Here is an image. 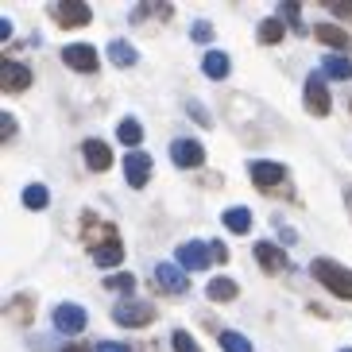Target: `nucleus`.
I'll return each instance as SVG.
<instances>
[{"label": "nucleus", "mask_w": 352, "mask_h": 352, "mask_svg": "<svg viewBox=\"0 0 352 352\" xmlns=\"http://www.w3.org/2000/svg\"><path fill=\"white\" fill-rule=\"evenodd\" d=\"M252 256H256V263L267 271V275H275V271L287 267V252H283L279 244H267V240H259L256 248H252Z\"/></svg>", "instance_id": "14"}, {"label": "nucleus", "mask_w": 352, "mask_h": 352, "mask_svg": "<svg viewBox=\"0 0 352 352\" xmlns=\"http://www.w3.org/2000/svg\"><path fill=\"white\" fill-rule=\"evenodd\" d=\"M116 140L124 147H132V151H140V144H144V124H140L135 116H124V120L116 124Z\"/></svg>", "instance_id": "21"}, {"label": "nucleus", "mask_w": 352, "mask_h": 352, "mask_svg": "<svg viewBox=\"0 0 352 352\" xmlns=\"http://www.w3.org/2000/svg\"><path fill=\"white\" fill-rule=\"evenodd\" d=\"M298 12H302L298 0H294V4H290V0H287V4H279V16H283V20H287L294 32H306V28H302V20H298Z\"/></svg>", "instance_id": "28"}, {"label": "nucleus", "mask_w": 352, "mask_h": 352, "mask_svg": "<svg viewBox=\"0 0 352 352\" xmlns=\"http://www.w3.org/2000/svg\"><path fill=\"white\" fill-rule=\"evenodd\" d=\"M341 352H352V349H341Z\"/></svg>", "instance_id": "38"}, {"label": "nucleus", "mask_w": 352, "mask_h": 352, "mask_svg": "<svg viewBox=\"0 0 352 352\" xmlns=\"http://www.w3.org/2000/svg\"><path fill=\"white\" fill-rule=\"evenodd\" d=\"M217 341H221V349H225V352H256L248 337H244V333H236V329H221Z\"/></svg>", "instance_id": "25"}, {"label": "nucleus", "mask_w": 352, "mask_h": 352, "mask_svg": "<svg viewBox=\"0 0 352 352\" xmlns=\"http://www.w3.org/2000/svg\"><path fill=\"white\" fill-rule=\"evenodd\" d=\"M325 12H333V16H352V4L349 0H325Z\"/></svg>", "instance_id": "32"}, {"label": "nucleus", "mask_w": 352, "mask_h": 352, "mask_svg": "<svg viewBox=\"0 0 352 352\" xmlns=\"http://www.w3.org/2000/svg\"><path fill=\"white\" fill-rule=\"evenodd\" d=\"M283 35H287V23L283 20H263L259 23V43H283Z\"/></svg>", "instance_id": "26"}, {"label": "nucleus", "mask_w": 352, "mask_h": 352, "mask_svg": "<svg viewBox=\"0 0 352 352\" xmlns=\"http://www.w3.org/2000/svg\"><path fill=\"white\" fill-rule=\"evenodd\" d=\"M221 221H225V228L232 236H248L252 232V209H244V206H228L221 213Z\"/></svg>", "instance_id": "16"}, {"label": "nucleus", "mask_w": 352, "mask_h": 352, "mask_svg": "<svg viewBox=\"0 0 352 352\" xmlns=\"http://www.w3.org/2000/svg\"><path fill=\"white\" fill-rule=\"evenodd\" d=\"M16 135H20V124H16V116H12V113H0V140H4V144H12Z\"/></svg>", "instance_id": "29"}, {"label": "nucleus", "mask_w": 352, "mask_h": 352, "mask_svg": "<svg viewBox=\"0 0 352 352\" xmlns=\"http://www.w3.org/2000/svg\"><path fill=\"white\" fill-rule=\"evenodd\" d=\"M175 263L182 271H206V267H213V252L201 240H186V244L175 248Z\"/></svg>", "instance_id": "6"}, {"label": "nucleus", "mask_w": 352, "mask_h": 352, "mask_svg": "<svg viewBox=\"0 0 352 352\" xmlns=\"http://www.w3.org/2000/svg\"><path fill=\"white\" fill-rule=\"evenodd\" d=\"M170 163L182 166V170H194V166L206 163V147H201V140H186V135H178V140H170Z\"/></svg>", "instance_id": "7"}, {"label": "nucleus", "mask_w": 352, "mask_h": 352, "mask_svg": "<svg viewBox=\"0 0 352 352\" xmlns=\"http://www.w3.org/2000/svg\"><path fill=\"white\" fill-rule=\"evenodd\" d=\"M104 290L109 294H128V298H135V275L132 271H116V275H104Z\"/></svg>", "instance_id": "24"}, {"label": "nucleus", "mask_w": 352, "mask_h": 352, "mask_svg": "<svg viewBox=\"0 0 352 352\" xmlns=\"http://www.w3.org/2000/svg\"><path fill=\"white\" fill-rule=\"evenodd\" d=\"M186 109H190V120H197L201 128H209V124H213V116L206 113V104H201V101H190Z\"/></svg>", "instance_id": "30"}, {"label": "nucleus", "mask_w": 352, "mask_h": 352, "mask_svg": "<svg viewBox=\"0 0 352 352\" xmlns=\"http://www.w3.org/2000/svg\"><path fill=\"white\" fill-rule=\"evenodd\" d=\"M236 294H240L236 279H225V275H217V279L206 283V298H209V302H232Z\"/></svg>", "instance_id": "19"}, {"label": "nucleus", "mask_w": 352, "mask_h": 352, "mask_svg": "<svg viewBox=\"0 0 352 352\" xmlns=\"http://www.w3.org/2000/svg\"><path fill=\"white\" fill-rule=\"evenodd\" d=\"M144 16H147V4H135V8H132V16H128V20H132V23H140V20H144Z\"/></svg>", "instance_id": "35"}, {"label": "nucleus", "mask_w": 352, "mask_h": 352, "mask_svg": "<svg viewBox=\"0 0 352 352\" xmlns=\"http://www.w3.org/2000/svg\"><path fill=\"white\" fill-rule=\"evenodd\" d=\"M321 74H325L329 82H349V78H352V63L344 58V54H325V58H321Z\"/></svg>", "instance_id": "18"}, {"label": "nucleus", "mask_w": 352, "mask_h": 352, "mask_svg": "<svg viewBox=\"0 0 352 352\" xmlns=\"http://www.w3.org/2000/svg\"><path fill=\"white\" fill-rule=\"evenodd\" d=\"M310 275L329 290V294H337L341 302H352V267H344V263H337V259H329V256H318L310 263Z\"/></svg>", "instance_id": "1"}, {"label": "nucleus", "mask_w": 352, "mask_h": 352, "mask_svg": "<svg viewBox=\"0 0 352 352\" xmlns=\"http://www.w3.org/2000/svg\"><path fill=\"white\" fill-rule=\"evenodd\" d=\"M94 263L97 267H116V263H120V259H124V248H120V240H104V244H94Z\"/></svg>", "instance_id": "17"}, {"label": "nucleus", "mask_w": 352, "mask_h": 352, "mask_svg": "<svg viewBox=\"0 0 352 352\" xmlns=\"http://www.w3.org/2000/svg\"><path fill=\"white\" fill-rule=\"evenodd\" d=\"M155 283L170 294H190V271H182L178 263H155Z\"/></svg>", "instance_id": "13"}, {"label": "nucleus", "mask_w": 352, "mask_h": 352, "mask_svg": "<svg viewBox=\"0 0 352 352\" xmlns=\"http://www.w3.org/2000/svg\"><path fill=\"white\" fill-rule=\"evenodd\" d=\"M63 352H94V349H85V344H66Z\"/></svg>", "instance_id": "36"}, {"label": "nucleus", "mask_w": 352, "mask_h": 352, "mask_svg": "<svg viewBox=\"0 0 352 352\" xmlns=\"http://www.w3.org/2000/svg\"><path fill=\"white\" fill-rule=\"evenodd\" d=\"M51 325L58 333H66V337H78V333L89 325V314H85V306H78V302H58L51 310Z\"/></svg>", "instance_id": "4"}, {"label": "nucleus", "mask_w": 352, "mask_h": 352, "mask_svg": "<svg viewBox=\"0 0 352 352\" xmlns=\"http://www.w3.org/2000/svg\"><path fill=\"white\" fill-rule=\"evenodd\" d=\"M209 252H213V263H225V259H228V248L221 244V240H213V244H209Z\"/></svg>", "instance_id": "34"}, {"label": "nucleus", "mask_w": 352, "mask_h": 352, "mask_svg": "<svg viewBox=\"0 0 352 352\" xmlns=\"http://www.w3.org/2000/svg\"><path fill=\"white\" fill-rule=\"evenodd\" d=\"M170 344H175V352H201V344H197L186 329H175V333H170Z\"/></svg>", "instance_id": "27"}, {"label": "nucleus", "mask_w": 352, "mask_h": 352, "mask_svg": "<svg viewBox=\"0 0 352 352\" xmlns=\"http://www.w3.org/2000/svg\"><path fill=\"white\" fill-rule=\"evenodd\" d=\"M124 182L132 190H144L151 182V155L147 151H128L124 155Z\"/></svg>", "instance_id": "9"}, {"label": "nucleus", "mask_w": 352, "mask_h": 352, "mask_svg": "<svg viewBox=\"0 0 352 352\" xmlns=\"http://www.w3.org/2000/svg\"><path fill=\"white\" fill-rule=\"evenodd\" d=\"M113 321L116 325H124V329H144L155 321V306L144 298H120L113 306Z\"/></svg>", "instance_id": "2"}, {"label": "nucleus", "mask_w": 352, "mask_h": 352, "mask_svg": "<svg viewBox=\"0 0 352 352\" xmlns=\"http://www.w3.org/2000/svg\"><path fill=\"white\" fill-rule=\"evenodd\" d=\"M302 101H306V113H310V116H329L333 94H329V85H325V74H321V70L306 74V89H302Z\"/></svg>", "instance_id": "3"}, {"label": "nucleus", "mask_w": 352, "mask_h": 352, "mask_svg": "<svg viewBox=\"0 0 352 352\" xmlns=\"http://www.w3.org/2000/svg\"><path fill=\"white\" fill-rule=\"evenodd\" d=\"M109 63L113 66H135L140 63V51H135L128 39H113L109 43Z\"/></svg>", "instance_id": "22"}, {"label": "nucleus", "mask_w": 352, "mask_h": 352, "mask_svg": "<svg viewBox=\"0 0 352 352\" xmlns=\"http://www.w3.org/2000/svg\"><path fill=\"white\" fill-rule=\"evenodd\" d=\"M94 352H132L124 341H101V344H94Z\"/></svg>", "instance_id": "33"}, {"label": "nucleus", "mask_w": 352, "mask_h": 352, "mask_svg": "<svg viewBox=\"0 0 352 352\" xmlns=\"http://www.w3.org/2000/svg\"><path fill=\"white\" fill-rule=\"evenodd\" d=\"M47 12L54 16L58 28H85V23L94 20V8H89V4H78V0H58V4H51Z\"/></svg>", "instance_id": "8"}, {"label": "nucleus", "mask_w": 352, "mask_h": 352, "mask_svg": "<svg viewBox=\"0 0 352 352\" xmlns=\"http://www.w3.org/2000/svg\"><path fill=\"white\" fill-rule=\"evenodd\" d=\"M32 85V70L23 63H12V58H0V89L4 94H23Z\"/></svg>", "instance_id": "11"}, {"label": "nucleus", "mask_w": 352, "mask_h": 352, "mask_svg": "<svg viewBox=\"0 0 352 352\" xmlns=\"http://www.w3.org/2000/svg\"><path fill=\"white\" fill-rule=\"evenodd\" d=\"M248 175H252V182H256L259 190H271V186H279L283 178H287V166L275 163V159H252Z\"/></svg>", "instance_id": "10"}, {"label": "nucleus", "mask_w": 352, "mask_h": 352, "mask_svg": "<svg viewBox=\"0 0 352 352\" xmlns=\"http://www.w3.org/2000/svg\"><path fill=\"white\" fill-rule=\"evenodd\" d=\"M82 155H85V166H89L94 175H104V170L113 166V147L104 144V140H97V135L82 140Z\"/></svg>", "instance_id": "12"}, {"label": "nucleus", "mask_w": 352, "mask_h": 352, "mask_svg": "<svg viewBox=\"0 0 352 352\" xmlns=\"http://www.w3.org/2000/svg\"><path fill=\"white\" fill-rule=\"evenodd\" d=\"M344 206H349V213H352V190H344Z\"/></svg>", "instance_id": "37"}, {"label": "nucleus", "mask_w": 352, "mask_h": 352, "mask_svg": "<svg viewBox=\"0 0 352 352\" xmlns=\"http://www.w3.org/2000/svg\"><path fill=\"white\" fill-rule=\"evenodd\" d=\"M63 63L78 74H97L101 70V54L94 43H66L63 47Z\"/></svg>", "instance_id": "5"}, {"label": "nucleus", "mask_w": 352, "mask_h": 352, "mask_svg": "<svg viewBox=\"0 0 352 352\" xmlns=\"http://www.w3.org/2000/svg\"><path fill=\"white\" fill-rule=\"evenodd\" d=\"M228 70H232V63H228V54H225V51L209 47V51L201 54V74H206L209 82H225Z\"/></svg>", "instance_id": "15"}, {"label": "nucleus", "mask_w": 352, "mask_h": 352, "mask_svg": "<svg viewBox=\"0 0 352 352\" xmlns=\"http://www.w3.org/2000/svg\"><path fill=\"white\" fill-rule=\"evenodd\" d=\"M20 201H23L28 209H32V213H39V209H47V206H51V190L43 186V182H32V186H23Z\"/></svg>", "instance_id": "23"}, {"label": "nucleus", "mask_w": 352, "mask_h": 352, "mask_svg": "<svg viewBox=\"0 0 352 352\" xmlns=\"http://www.w3.org/2000/svg\"><path fill=\"white\" fill-rule=\"evenodd\" d=\"M190 35H194V43H213V23L197 20L194 28H190Z\"/></svg>", "instance_id": "31"}, {"label": "nucleus", "mask_w": 352, "mask_h": 352, "mask_svg": "<svg viewBox=\"0 0 352 352\" xmlns=\"http://www.w3.org/2000/svg\"><path fill=\"white\" fill-rule=\"evenodd\" d=\"M314 35H318L321 43H325V47H333V51L341 54L344 47H349V32H344V28H337V23H318V28H314Z\"/></svg>", "instance_id": "20"}]
</instances>
